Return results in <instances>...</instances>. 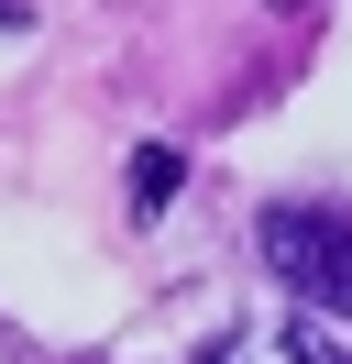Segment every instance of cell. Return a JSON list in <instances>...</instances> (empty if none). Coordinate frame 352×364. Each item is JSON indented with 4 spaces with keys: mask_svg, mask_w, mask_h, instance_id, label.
<instances>
[{
    "mask_svg": "<svg viewBox=\"0 0 352 364\" xmlns=\"http://www.w3.org/2000/svg\"><path fill=\"white\" fill-rule=\"evenodd\" d=\"M253 243H264V265H275V287L297 298V309H341L352 320V221H341V210L275 199L253 221Z\"/></svg>",
    "mask_w": 352,
    "mask_h": 364,
    "instance_id": "obj_1",
    "label": "cell"
},
{
    "mask_svg": "<svg viewBox=\"0 0 352 364\" xmlns=\"http://www.w3.org/2000/svg\"><path fill=\"white\" fill-rule=\"evenodd\" d=\"M198 364H352V353L319 331V320H242V331H220Z\"/></svg>",
    "mask_w": 352,
    "mask_h": 364,
    "instance_id": "obj_2",
    "label": "cell"
},
{
    "mask_svg": "<svg viewBox=\"0 0 352 364\" xmlns=\"http://www.w3.org/2000/svg\"><path fill=\"white\" fill-rule=\"evenodd\" d=\"M176 177H187V155H176V144H143V155H132V210H165Z\"/></svg>",
    "mask_w": 352,
    "mask_h": 364,
    "instance_id": "obj_3",
    "label": "cell"
}]
</instances>
